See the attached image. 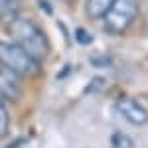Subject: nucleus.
Masks as SVG:
<instances>
[{"label":"nucleus","instance_id":"nucleus-1","mask_svg":"<svg viewBox=\"0 0 148 148\" xmlns=\"http://www.w3.org/2000/svg\"><path fill=\"white\" fill-rule=\"evenodd\" d=\"M8 36L16 46L26 49L32 57H36L40 63L51 53V44L49 38L44 32V28L32 18L18 16L12 22H8Z\"/></svg>","mask_w":148,"mask_h":148},{"label":"nucleus","instance_id":"nucleus-2","mask_svg":"<svg viewBox=\"0 0 148 148\" xmlns=\"http://www.w3.org/2000/svg\"><path fill=\"white\" fill-rule=\"evenodd\" d=\"M0 65L14 71L18 77H34L42 71V63L14 42H0Z\"/></svg>","mask_w":148,"mask_h":148},{"label":"nucleus","instance_id":"nucleus-3","mask_svg":"<svg viewBox=\"0 0 148 148\" xmlns=\"http://www.w3.org/2000/svg\"><path fill=\"white\" fill-rule=\"evenodd\" d=\"M138 12H140L138 0H114L113 6L103 16L105 32L111 36L125 34L126 30H130V26L138 18Z\"/></svg>","mask_w":148,"mask_h":148},{"label":"nucleus","instance_id":"nucleus-4","mask_svg":"<svg viewBox=\"0 0 148 148\" xmlns=\"http://www.w3.org/2000/svg\"><path fill=\"white\" fill-rule=\"evenodd\" d=\"M114 107H116L119 114L125 119L126 123H130V125L144 126L148 123V111L140 105L138 99L130 97V95H121L116 99V103H114Z\"/></svg>","mask_w":148,"mask_h":148},{"label":"nucleus","instance_id":"nucleus-5","mask_svg":"<svg viewBox=\"0 0 148 148\" xmlns=\"http://www.w3.org/2000/svg\"><path fill=\"white\" fill-rule=\"evenodd\" d=\"M22 95V83L20 77L6 69L4 65H0V99L8 103H16Z\"/></svg>","mask_w":148,"mask_h":148},{"label":"nucleus","instance_id":"nucleus-6","mask_svg":"<svg viewBox=\"0 0 148 148\" xmlns=\"http://www.w3.org/2000/svg\"><path fill=\"white\" fill-rule=\"evenodd\" d=\"M114 0H85V12L91 20H103Z\"/></svg>","mask_w":148,"mask_h":148},{"label":"nucleus","instance_id":"nucleus-7","mask_svg":"<svg viewBox=\"0 0 148 148\" xmlns=\"http://www.w3.org/2000/svg\"><path fill=\"white\" fill-rule=\"evenodd\" d=\"M22 2L20 0H0V22H12L14 18L20 16Z\"/></svg>","mask_w":148,"mask_h":148},{"label":"nucleus","instance_id":"nucleus-8","mask_svg":"<svg viewBox=\"0 0 148 148\" xmlns=\"http://www.w3.org/2000/svg\"><path fill=\"white\" fill-rule=\"evenodd\" d=\"M111 148H136L134 138L128 136L123 130H114L111 134Z\"/></svg>","mask_w":148,"mask_h":148},{"label":"nucleus","instance_id":"nucleus-9","mask_svg":"<svg viewBox=\"0 0 148 148\" xmlns=\"http://www.w3.org/2000/svg\"><path fill=\"white\" fill-rule=\"evenodd\" d=\"M10 134V114L4 101L0 99V138H6Z\"/></svg>","mask_w":148,"mask_h":148},{"label":"nucleus","instance_id":"nucleus-10","mask_svg":"<svg viewBox=\"0 0 148 148\" xmlns=\"http://www.w3.org/2000/svg\"><path fill=\"white\" fill-rule=\"evenodd\" d=\"M75 40H77V44H81V46H89L93 42V36L85 28H77L75 30Z\"/></svg>","mask_w":148,"mask_h":148},{"label":"nucleus","instance_id":"nucleus-11","mask_svg":"<svg viewBox=\"0 0 148 148\" xmlns=\"http://www.w3.org/2000/svg\"><path fill=\"white\" fill-rule=\"evenodd\" d=\"M146 30H148V10H146Z\"/></svg>","mask_w":148,"mask_h":148},{"label":"nucleus","instance_id":"nucleus-12","mask_svg":"<svg viewBox=\"0 0 148 148\" xmlns=\"http://www.w3.org/2000/svg\"><path fill=\"white\" fill-rule=\"evenodd\" d=\"M61 2H73V0H61Z\"/></svg>","mask_w":148,"mask_h":148}]
</instances>
